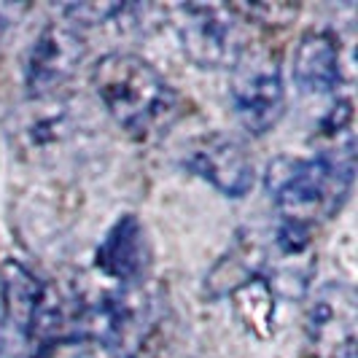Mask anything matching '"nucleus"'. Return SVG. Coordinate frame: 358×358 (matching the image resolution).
Here are the masks:
<instances>
[{
	"instance_id": "nucleus-2",
	"label": "nucleus",
	"mask_w": 358,
	"mask_h": 358,
	"mask_svg": "<svg viewBox=\"0 0 358 358\" xmlns=\"http://www.w3.org/2000/svg\"><path fill=\"white\" fill-rule=\"evenodd\" d=\"M353 176V154L326 151L310 159H280L269 167V192L286 224L310 229L340 210Z\"/></svg>"
},
{
	"instance_id": "nucleus-1",
	"label": "nucleus",
	"mask_w": 358,
	"mask_h": 358,
	"mask_svg": "<svg viewBox=\"0 0 358 358\" xmlns=\"http://www.w3.org/2000/svg\"><path fill=\"white\" fill-rule=\"evenodd\" d=\"M92 87L110 119L135 141L162 138L183 113L173 84L138 54L113 52L97 59Z\"/></svg>"
},
{
	"instance_id": "nucleus-9",
	"label": "nucleus",
	"mask_w": 358,
	"mask_h": 358,
	"mask_svg": "<svg viewBox=\"0 0 358 358\" xmlns=\"http://www.w3.org/2000/svg\"><path fill=\"white\" fill-rule=\"evenodd\" d=\"M145 232L141 221L135 215H124L119 218L106 240L97 248V267L106 272L108 278L119 280V283H129L138 280L143 275L145 267Z\"/></svg>"
},
{
	"instance_id": "nucleus-4",
	"label": "nucleus",
	"mask_w": 358,
	"mask_h": 358,
	"mask_svg": "<svg viewBox=\"0 0 358 358\" xmlns=\"http://www.w3.org/2000/svg\"><path fill=\"white\" fill-rule=\"evenodd\" d=\"M176 33L199 68H232L240 52L248 46L245 41V19L237 17V8L229 6H178Z\"/></svg>"
},
{
	"instance_id": "nucleus-8",
	"label": "nucleus",
	"mask_w": 358,
	"mask_h": 358,
	"mask_svg": "<svg viewBox=\"0 0 358 358\" xmlns=\"http://www.w3.org/2000/svg\"><path fill=\"white\" fill-rule=\"evenodd\" d=\"M291 78L302 94H329L340 87L342 57L331 33L310 30L299 38L291 59Z\"/></svg>"
},
{
	"instance_id": "nucleus-10",
	"label": "nucleus",
	"mask_w": 358,
	"mask_h": 358,
	"mask_svg": "<svg viewBox=\"0 0 358 358\" xmlns=\"http://www.w3.org/2000/svg\"><path fill=\"white\" fill-rule=\"evenodd\" d=\"M3 299H6V315L14 321L19 331L30 334L36 331L38 313L43 302V288L36 278L19 264H8L3 275Z\"/></svg>"
},
{
	"instance_id": "nucleus-11",
	"label": "nucleus",
	"mask_w": 358,
	"mask_h": 358,
	"mask_svg": "<svg viewBox=\"0 0 358 358\" xmlns=\"http://www.w3.org/2000/svg\"><path fill=\"white\" fill-rule=\"evenodd\" d=\"M6 24H8V19L3 17V8H0V33H3V27H6Z\"/></svg>"
},
{
	"instance_id": "nucleus-7",
	"label": "nucleus",
	"mask_w": 358,
	"mask_h": 358,
	"mask_svg": "<svg viewBox=\"0 0 358 358\" xmlns=\"http://www.w3.org/2000/svg\"><path fill=\"white\" fill-rule=\"evenodd\" d=\"M186 167L224 197H245L253 186V162L245 148L224 135H205L189 145Z\"/></svg>"
},
{
	"instance_id": "nucleus-6",
	"label": "nucleus",
	"mask_w": 358,
	"mask_h": 358,
	"mask_svg": "<svg viewBox=\"0 0 358 358\" xmlns=\"http://www.w3.org/2000/svg\"><path fill=\"white\" fill-rule=\"evenodd\" d=\"M356 294L345 283H326L307 307V337L321 358H356Z\"/></svg>"
},
{
	"instance_id": "nucleus-3",
	"label": "nucleus",
	"mask_w": 358,
	"mask_h": 358,
	"mask_svg": "<svg viewBox=\"0 0 358 358\" xmlns=\"http://www.w3.org/2000/svg\"><path fill=\"white\" fill-rule=\"evenodd\" d=\"M232 106L251 135H264L280 122L286 108V87L278 57L248 43L232 65Z\"/></svg>"
},
{
	"instance_id": "nucleus-5",
	"label": "nucleus",
	"mask_w": 358,
	"mask_h": 358,
	"mask_svg": "<svg viewBox=\"0 0 358 358\" xmlns=\"http://www.w3.org/2000/svg\"><path fill=\"white\" fill-rule=\"evenodd\" d=\"M87 41L78 24L71 19L52 22L41 30L36 43L30 46L27 62H24V81L27 90L36 97H49L59 87H65L84 62Z\"/></svg>"
}]
</instances>
